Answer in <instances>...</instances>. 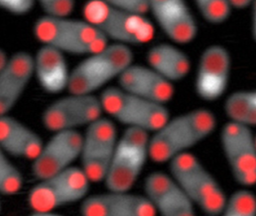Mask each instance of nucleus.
<instances>
[{"mask_svg":"<svg viewBox=\"0 0 256 216\" xmlns=\"http://www.w3.org/2000/svg\"><path fill=\"white\" fill-rule=\"evenodd\" d=\"M112 119L102 116L86 127L82 135L81 168L92 183L104 182L118 143Z\"/></svg>","mask_w":256,"mask_h":216,"instance_id":"10","label":"nucleus"},{"mask_svg":"<svg viewBox=\"0 0 256 216\" xmlns=\"http://www.w3.org/2000/svg\"><path fill=\"white\" fill-rule=\"evenodd\" d=\"M34 34L44 45L74 56L87 57L109 44L108 39L86 20L69 17L45 15L34 24Z\"/></svg>","mask_w":256,"mask_h":216,"instance_id":"3","label":"nucleus"},{"mask_svg":"<svg viewBox=\"0 0 256 216\" xmlns=\"http://www.w3.org/2000/svg\"><path fill=\"white\" fill-rule=\"evenodd\" d=\"M82 17L108 40L126 46H140L153 41L156 29L146 15L126 12L102 0H87Z\"/></svg>","mask_w":256,"mask_h":216,"instance_id":"2","label":"nucleus"},{"mask_svg":"<svg viewBox=\"0 0 256 216\" xmlns=\"http://www.w3.org/2000/svg\"><path fill=\"white\" fill-rule=\"evenodd\" d=\"M130 47L108 44L104 48L87 56L70 72L68 90L70 93L93 94L120 75L134 63Z\"/></svg>","mask_w":256,"mask_h":216,"instance_id":"5","label":"nucleus"},{"mask_svg":"<svg viewBox=\"0 0 256 216\" xmlns=\"http://www.w3.org/2000/svg\"><path fill=\"white\" fill-rule=\"evenodd\" d=\"M104 113L100 98L93 94L69 93L49 105L42 114V123L48 131L78 130L102 118Z\"/></svg>","mask_w":256,"mask_h":216,"instance_id":"11","label":"nucleus"},{"mask_svg":"<svg viewBox=\"0 0 256 216\" xmlns=\"http://www.w3.org/2000/svg\"><path fill=\"white\" fill-rule=\"evenodd\" d=\"M99 98L104 113L127 128L153 134L170 117L165 105L131 94L118 86L105 89Z\"/></svg>","mask_w":256,"mask_h":216,"instance_id":"7","label":"nucleus"},{"mask_svg":"<svg viewBox=\"0 0 256 216\" xmlns=\"http://www.w3.org/2000/svg\"><path fill=\"white\" fill-rule=\"evenodd\" d=\"M118 87L146 100L165 105L176 93L173 83L156 73L148 66L131 64L118 78Z\"/></svg>","mask_w":256,"mask_h":216,"instance_id":"17","label":"nucleus"},{"mask_svg":"<svg viewBox=\"0 0 256 216\" xmlns=\"http://www.w3.org/2000/svg\"><path fill=\"white\" fill-rule=\"evenodd\" d=\"M147 131L127 128L118 140L104 182L110 191H130L144 170L149 153Z\"/></svg>","mask_w":256,"mask_h":216,"instance_id":"8","label":"nucleus"},{"mask_svg":"<svg viewBox=\"0 0 256 216\" xmlns=\"http://www.w3.org/2000/svg\"><path fill=\"white\" fill-rule=\"evenodd\" d=\"M149 12L161 31L174 43L188 45L196 39L198 23L186 0H149Z\"/></svg>","mask_w":256,"mask_h":216,"instance_id":"14","label":"nucleus"},{"mask_svg":"<svg viewBox=\"0 0 256 216\" xmlns=\"http://www.w3.org/2000/svg\"><path fill=\"white\" fill-rule=\"evenodd\" d=\"M170 173L195 207L210 216L222 215L227 196L216 178L191 152L168 162Z\"/></svg>","mask_w":256,"mask_h":216,"instance_id":"4","label":"nucleus"},{"mask_svg":"<svg viewBox=\"0 0 256 216\" xmlns=\"http://www.w3.org/2000/svg\"><path fill=\"white\" fill-rule=\"evenodd\" d=\"M43 145L31 128L8 114L0 116V148L7 155L33 161Z\"/></svg>","mask_w":256,"mask_h":216,"instance_id":"19","label":"nucleus"},{"mask_svg":"<svg viewBox=\"0 0 256 216\" xmlns=\"http://www.w3.org/2000/svg\"><path fill=\"white\" fill-rule=\"evenodd\" d=\"M46 16L70 17L76 6V0H38Z\"/></svg>","mask_w":256,"mask_h":216,"instance_id":"26","label":"nucleus"},{"mask_svg":"<svg viewBox=\"0 0 256 216\" xmlns=\"http://www.w3.org/2000/svg\"><path fill=\"white\" fill-rule=\"evenodd\" d=\"M108 4L132 13L146 15L149 12V0H102Z\"/></svg>","mask_w":256,"mask_h":216,"instance_id":"27","label":"nucleus"},{"mask_svg":"<svg viewBox=\"0 0 256 216\" xmlns=\"http://www.w3.org/2000/svg\"><path fill=\"white\" fill-rule=\"evenodd\" d=\"M22 184L24 178L20 172L0 148V194L8 196L16 194Z\"/></svg>","mask_w":256,"mask_h":216,"instance_id":"25","label":"nucleus"},{"mask_svg":"<svg viewBox=\"0 0 256 216\" xmlns=\"http://www.w3.org/2000/svg\"><path fill=\"white\" fill-rule=\"evenodd\" d=\"M82 143V134L78 130L54 132L32 161L34 177L40 180L73 166L80 157Z\"/></svg>","mask_w":256,"mask_h":216,"instance_id":"13","label":"nucleus"},{"mask_svg":"<svg viewBox=\"0 0 256 216\" xmlns=\"http://www.w3.org/2000/svg\"></svg>","mask_w":256,"mask_h":216,"instance_id":"32","label":"nucleus"},{"mask_svg":"<svg viewBox=\"0 0 256 216\" xmlns=\"http://www.w3.org/2000/svg\"><path fill=\"white\" fill-rule=\"evenodd\" d=\"M231 53L221 45L207 47L200 55L196 73V93L202 100L216 102L226 93L231 79Z\"/></svg>","mask_w":256,"mask_h":216,"instance_id":"12","label":"nucleus"},{"mask_svg":"<svg viewBox=\"0 0 256 216\" xmlns=\"http://www.w3.org/2000/svg\"><path fill=\"white\" fill-rule=\"evenodd\" d=\"M221 148L232 176L240 186L256 184V138L252 128L228 121L220 134Z\"/></svg>","mask_w":256,"mask_h":216,"instance_id":"9","label":"nucleus"},{"mask_svg":"<svg viewBox=\"0 0 256 216\" xmlns=\"http://www.w3.org/2000/svg\"><path fill=\"white\" fill-rule=\"evenodd\" d=\"M34 75V60L28 53L18 52L0 69V116L7 115L25 91Z\"/></svg>","mask_w":256,"mask_h":216,"instance_id":"18","label":"nucleus"},{"mask_svg":"<svg viewBox=\"0 0 256 216\" xmlns=\"http://www.w3.org/2000/svg\"><path fill=\"white\" fill-rule=\"evenodd\" d=\"M254 0H230L233 10H244L250 8Z\"/></svg>","mask_w":256,"mask_h":216,"instance_id":"30","label":"nucleus"},{"mask_svg":"<svg viewBox=\"0 0 256 216\" xmlns=\"http://www.w3.org/2000/svg\"><path fill=\"white\" fill-rule=\"evenodd\" d=\"M218 126L216 115L207 108H196L170 119L150 137V159L164 164L189 152L210 137Z\"/></svg>","mask_w":256,"mask_h":216,"instance_id":"1","label":"nucleus"},{"mask_svg":"<svg viewBox=\"0 0 256 216\" xmlns=\"http://www.w3.org/2000/svg\"><path fill=\"white\" fill-rule=\"evenodd\" d=\"M85 216H154V208L144 195L130 191H110L87 196L80 206Z\"/></svg>","mask_w":256,"mask_h":216,"instance_id":"16","label":"nucleus"},{"mask_svg":"<svg viewBox=\"0 0 256 216\" xmlns=\"http://www.w3.org/2000/svg\"><path fill=\"white\" fill-rule=\"evenodd\" d=\"M91 183L81 167L72 166L39 180L28 194V204L34 215H55L58 208L82 202Z\"/></svg>","mask_w":256,"mask_h":216,"instance_id":"6","label":"nucleus"},{"mask_svg":"<svg viewBox=\"0 0 256 216\" xmlns=\"http://www.w3.org/2000/svg\"><path fill=\"white\" fill-rule=\"evenodd\" d=\"M148 66L172 83L183 81L192 68L186 53L172 44L154 45L146 54Z\"/></svg>","mask_w":256,"mask_h":216,"instance_id":"21","label":"nucleus"},{"mask_svg":"<svg viewBox=\"0 0 256 216\" xmlns=\"http://www.w3.org/2000/svg\"><path fill=\"white\" fill-rule=\"evenodd\" d=\"M248 188L243 187L227 197L222 215H256V195Z\"/></svg>","mask_w":256,"mask_h":216,"instance_id":"23","label":"nucleus"},{"mask_svg":"<svg viewBox=\"0 0 256 216\" xmlns=\"http://www.w3.org/2000/svg\"><path fill=\"white\" fill-rule=\"evenodd\" d=\"M144 195L152 203L156 215L192 216L196 207L171 174L162 171L149 173L144 184Z\"/></svg>","mask_w":256,"mask_h":216,"instance_id":"15","label":"nucleus"},{"mask_svg":"<svg viewBox=\"0 0 256 216\" xmlns=\"http://www.w3.org/2000/svg\"><path fill=\"white\" fill-rule=\"evenodd\" d=\"M7 57H6V53L2 51V50L0 49V69H1L2 66L4 65V63H6V60H7Z\"/></svg>","mask_w":256,"mask_h":216,"instance_id":"31","label":"nucleus"},{"mask_svg":"<svg viewBox=\"0 0 256 216\" xmlns=\"http://www.w3.org/2000/svg\"><path fill=\"white\" fill-rule=\"evenodd\" d=\"M33 60L34 75L46 93L56 95L68 90L70 72L64 53L43 45Z\"/></svg>","mask_w":256,"mask_h":216,"instance_id":"20","label":"nucleus"},{"mask_svg":"<svg viewBox=\"0 0 256 216\" xmlns=\"http://www.w3.org/2000/svg\"><path fill=\"white\" fill-rule=\"evenodd\" d=\"M224 110L228 121L251 128L256 127V88L237 90L228 95Z\"/></svg>","mask_w":256,"mask_h":216,"instance_id":"22","label":"nucleus"},{"mask_svg":"<svg viewBox=\"0 0 256 216\" xmlns=\"http://www.w3.org/2000/svg\"><path fill=\"white\" fill-rule=\"evenodd\" d=\"M251 9V36L256 44V0H254L250 6Z\"/></svg>","mask_w":256,"mask_h":216,"instance_id":"29","label":"nucleus"},{"mask_svg":"<svg viewBox=\"0 0 256 216\" xmlns=\"http://www.w3.org/2000/svg\"><path fill=\"white\" fill-rule=\"evenodd\" d=\"M202 19L210 25L220 26L226 23L232 13L230 0H194Z\"/></svg>","mask_w":256,"mask_h":216,"instance_id":"24","label":"nucleus"},{"mask_svg":"<svg viewBox=\"0 0 256 216\" xmlns=\"http://www.w3.org/2000/svg\"><path fill=\"white\" fill-rule=\"evenodd\" d=\"M36 0H0V8L16 15L28 13L34 7Z\"/></svg>","mask_w":256,"mask_h":216,"instance_id":"28","label":"nucleus"},{"mask_svg":"<svg viewBox=\"0 0 256 216\" xmlns=\"http://www.w3.org/2000/svg\"></svg>","mask_w":256,"mask_h":216,"instance_id":"33","label":"nucleus"}]
</instances>
